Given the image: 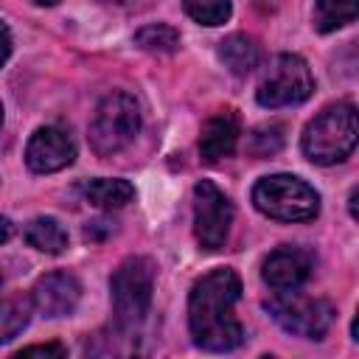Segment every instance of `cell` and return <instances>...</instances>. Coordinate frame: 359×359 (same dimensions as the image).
<instances>
[{"mask_svg": "<svg viewBox=\"0 0 359 359\" xmlns=\"http://www.w3.org/2000/svg\"><path fill=\"white\" fill-rule=\"evenodd\" d=\"M241 297V278L230 266L202 275L188 297V328L202 351L224 353L244 342V328L233 314Z\"/></svg>", "mask_w": 359, "mask_h": 359, "instance_id": "6da1fadb", "label": "cell"}, {"mask_svg": "<svg viewBox=\"0 0 359 359\" xmlns=\"http://www.w3.org/2000/svg\"><path fill=\"white\" fill-rule=\"evenodd\" d=\"M359 137V118L356 107L342 101L334 107H325L303 132V154L317 165H334L342 163Z\"/></svg>", "mask_w": 359, "mask_h": 359, "instance_id": "7a4b0ae2", "label": "cell"}, {"mask_svg": "<svg viewBox=\"0 0 359 359\" xmlns=\"http://www.w3.org/2000/svg\"><path fill=\"white\" fill-rule=\"evenodd\" d=\"M154 292V264L143 255L126 258L109 278L112 294V314L121 331H132L149 314Z\"/></svg>", "mask_w": 359, "mask_h": 359, "instance_id": "3957f363", "label": "cell"}, {"mask_svg": "<svg viewBox=\"0 0 359 359\" xmlns=\"http://www.w3.org/2000/svg\"><path fill=\"white\" fill-rule=\"evenodd\" d=\"M255 208L278 222H309L320 213V194L292 174H272L252 188Z\"/></svg>", "mask_w": 359, "mask_h": 359, "instance_id": "277c9868", "label": "cell"}, {"mask_svg": "<svg viewBox=\"0 0 359 359\" xmlns=\"http://www.w3.org/2000/svg\"><path fill=\"white\" fill-rule=\"evenodd\" d=\"M140 132V107L129 93H109L90 121V146L98 157L123 151Z\"/></svg>", "mask_w": 359, "mask_h": 359, "instance_id": "5b68a950", "label": "cell"}, {"mask_svg": "<svg viewBox=\"0 0 359 359\" xmlns=\"http://www.w3.org/2000/svg\"><path fill=\"white\" fill-rule=\"evenodd\" d=\"M311 93H314V76H311L306 59H300L297 53H280L264 70L255 98L261 107L278 109V107L303 104Z\"/></svg>", "mask_w": 359, "mask_h": 359, "instance_id": "8992f818", "label": "cell"}, {"mask_svg": "<svg viewBox=\"0 0 359 359\" xmlns=\"http://www.w3.org/2000/svg\"><path fill=\"white\" fill-rule=\"evenodd\" d=\"M266 309L286 334L303 339H323L334 323V306L323 297H303L294 292H283L275 300H269Z\"/></svg>", "mask_w": 359, "mask_h": 359, "instance_id": "52a82bcc", "label": "cell"}, {"mask_svg": "<svg viewBox=\"0 0 359 359\" xmlns=\"http://www.w3.org/2000/svg\"><path fill=\"white\" fill-rule=\"evenodd\" d=\"M230 222H233L230 199L210 180H199L194 185V236L199 247L208 252L224 247Z\"/></svg>", "mask_w": 359, "mask_h": 359, "instance_id": "ba28073f", "label": "cell"}, {"mask_svg": "<svg viewBox=\"0 0 359 359\" xmlns=\"http://www.w3.org/2000/svg\"><path fill=\"white\" fill-rule=\"evenodd\" d=\"M76 143L62 126H39L25 146V165L34 174H53L73 163Z\"/></svg>", "mask_w": 359, "mask_h": 359, "instance_id": "9c48e42d", "label": "cell"}, {"mask_svg": "<svg viewBox=\"0 0 359 359\" xmlns=\"http://www.w3.org/2000/svg\"><path fill=\"white\" fill-rule=\"evenodd\" d=\"M311 255L300 247H278L275 252H269V258L264 261V283L269 289H275L278 294L283 292H297L309 275H311Z\"/></svg>", "mask_w": 359, "mask_h": 359, "instance_id": "30bf717a", "label": "cell"}, {"mask_svg": "<svg viewBox=\"0 0 359 359\" xmlns=\"http://www.w3.org/2000/svg\"><path fill=\"white\" fill-rule=\"evenodd\" d=\"M81 297V283L70 272H48L34 283L31 303L45 317H67L76 311Z\"/></svg>", "mask_w": 359, "mask_h": 359, "instance_id": "8fae6325", "label": "cell"}, {"mask_svg": "<svg viewBox=\"0 0 359 359\" xmlns=\"http://www.w3.org/2000/svg\"><path fill=\"white\" fill-rule=\"evenodd\" d=\"M236 143H238V115L233 109H219L205 121L202 137H199L202 160L219 163L236 151Z\"/></svg>", "mask_w": 359, "mask_h": 359, "instance_id": "7c38bea8", "label": "cell"}, {"mask_svg": "<svg viewBox=\"0 0 359 359\" xmlns=\"http://www.w3.org/2000/svg\"><path fill=\"white\" fill-rule=\"evenodd\" d=\"M219 59L233 76H247L252 67H258L261 50L255 39H250L247 34H230L227 39L219 42Z\"/></svg>", "mask_w": 359, "mask_h": 359, "instance_id": "4fadbf2b", "label": "cell"}, {"mask_svg": "<svg viewBox=\"0 0 359 359\" xmlns=\"http://www.w3.org/2000/svg\"><path fill=\"white\" fill-rule=\"evenodd\" d=\"M81 194L90 205L95 208H123L126 202H132L135 196V188L126 182V180H109V177H98V180H87L81 185Z\"/></svg>", "mask_w": 359, "mask_h": 359, "instance_id": "5bb4252c", "label": "cell"}, {"mask_svg": "<svg viewBox=\"0 0 359 359\" xmlns=\"http://www.w3.org/2000/svg\"><path fill=\"white\" fill-rule=\"evenodd\" d=\"M25 241H28L34 250H39V252L59 255V252H65V247H67V230H65L56 219H50V216H36V219H31L28 227H25Z\"/></svg>", "mask_w": 359, "mask_h": 359, "instance_id": "9a60e30c", "label": "cell"}, {"mask_svg": "<svg viewBox=\"0 0 359 359\" xmlns=\"http://www.w3.org/2000/svg\"><path fill=\"white\" fill-rule=\"evenodd\" d=\"M356 3L359 0H317V6H314L317 31L328 34L342 25H351L356 20Z\"/></svg>", "mask_w": 359, "mask_h": 359, "instance_id": "2e32d148", "label": "cell"}, {"mask_svg": "<svg viewBox=\"0 0 359 359\" xmlns=\"http://www.w3.org/2000/svg\"><path fill=\"white\" fill-rule=\"evenodd\" d=\"M28 317H31V303L25 297L0 300V345L14 339L28 325Z\"/></svg>", "mask_w": 359, "mask_h": 359, "instance_id": "e0dca14e", "label": "cell"}, {"mask_svg": "<svg viewBox=\"0 0 359 359\" xmlns=\"http://www.w3.org/2000/svg\"><path fill=\"white\" fill-rule=\"evenodd\" d=\"M135 45H140L143 50H174L180 45V31L165 22H154L135 34Z\"/></svg>", "mask_w": 359, "mask_h": 359, "instance_id": "ac0fdd59", "label": "cell"}, {"mask_svg": "<svg viewBox=\"0 0 359 359\" xmlns=\"http://www.w3.org/2000/svg\"><path fill=\"white\" fill-rule=\"evenodd\" d=\"M182 8L199 25H222L230 17V0H182Z\"/></svg>", "mask_w": 359, "mask_h": 359, "instance_id": "d6986e66", "label": "cell"}, {"mask_svg": "<svg viewBox=\"0 0 359 359\" xmlns=\"http://www.w3.org/2000/svg\"><path fill=\"white\" fill-rule=\"evenodd\" d=\"M283 129L280 126H275L272 129V137H266V129H258L255 135H252V151L255 154H261V157H266V154H272V151H278L280 149V143H283V135H280Z\"/></svg>", "mask_w": 359, "mask_h": 359, "instance_id": "ffe728a7", "label": "cell"}, {"mask_svg": "<svg viewBox=\"0 0 359 359\" xmlns=\"http://www.w3.org/2000/svg\"><path fill=\"white\" fill-rule=\"evenodd\" d=\"M67 348L59 345V342H45V345H28V348H20L17 356H65Z\"/></svg>", "mask_w": 359, "mask_h": 359, "instance_id": "44dd1931", "label": "cell"}, {"mask_svg": "<svg viewBox=\"0 0 359 359\" xmlns=\"http://www.w3.org/2000/svg\"><path fill=\"white\" fill-rule=\"evenodd\" d=\"M8 56H11V34H8L6 22L0 20V67L8 62Z\"/></svg>", "mask_w": 359, "mask_h": 359, "instance_id": "7402d4cb", "label": "cell"}, {"mask_svg": "<svg viewBox=\"0 0 359 359\" xmlns=\"http://www.w3.org/2000/svg\"><path fill=\"white\" fill-rule=\"evenodd\" d=\"M11 230H14V227H11V222H8L6 216H0V244L11 238Z\"/></svg>", "mask_w": 359, "mask_h": 359, "instance_id": "603a6c76", "label": "cell"}, {"mask_svg": "<svg viewBox=\"0 0 359 359\" xmlns=\"http://www.w3.org/2000/svg\"><path fill=\"white\" fill-rule=\"evenodd\" d=\"M351 216L356 219V188L351 191Z\"/></svg>", "mask_w": 359, "mask_h": 359, "instance_id": "cb8c5ba5", "label": "cell"}, {"mask_svg": "<svg viewBox=\"0 0 359 359\" xmlns=\"http://www.w3.org/2000/svg\"><path fill=\"white\" fill-rule=\"evenodd\" d=\"M31 3H36V6H56L59 0H31Z\"/></svg>", "mask_w": 359, "mask_h": 359, "instance_id": "d4e9b609", "label": "cell"}, {"mask_svg": "<svg viewBox=\"0 0 359 359\" xmlns=\"http://www.w3.org/2000/svg\"><path fill=\"white\" fill-rule=\"evenodd\" d=\"M107 3H118V6H123V3H132V0H107Z\"/></svg>", "mask_w": 359, "mask_h": 359, "instance_id": "484cf974", "label": "cell"}, {"mask_svg": "<svg viewBox=\"0 0 359 359\" xmlns=\"http://www.w3.org/2000/svg\"><path fill=\"white\" fill-rule=\"evenodd\" d=\"M0 126H3V104H0Z\"/></svg>", "mask_w": 359, "mask_h": 359, "instance_id": "4316f807", "label": "cell"}, {"mask_svg": "<svg viewBox=\"0 0 359 359\" xmlns=\"http://www.w3.org/2000/svg\"><path fill=\"white\" fill-rule=\"evenodd\" d=\"M0 280H3V278H0Z\"/></svg>", "mask_w": 359, "mask_h": 359, "instance_id": "83f0119b", "label": "cell"}]
</instances>
